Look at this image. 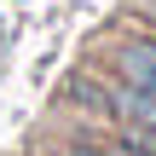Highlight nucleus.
I'll use <instances>...</instances> for the list:
<instances>
[{
	"instance_id": "nucleus-2",
	"label": "nucleus",
	"mask_w": 156,
	"mask_h": 156,
	"mask_svg": "<svg viewBox=\"0 0 156 156\" xmlns=\"http://www.w3.org/2000/svg\"><path fill=\"white\" fill-rule=\"evenodd\" d=\"M58 156H139V151H133V145H122L110 127H87V122H81L75 133H64V139H58Z\"/></svg>"
},
{
	"instance_id": "nucleus-1",
	"label": "nucleus",
	"mask_w": 156,
	"mask_h": 156,
	"mask_svg": "<svg viewBox=\"0 0 156 156\" xmlns=\"http://www.w3.org/2000/svg\"><path fill=\"white\" fill-rule=\"evenodd\" d=\"M98 58H104L110 75H122L127 87H139V93H151V98H156V35L139 23V17L122 12V23L98 41Z\"/></svg>"
}]
</instances>
